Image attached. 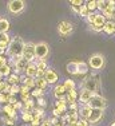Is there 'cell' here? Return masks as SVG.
<instances>
[{"label":"cell","instance_id":"5b68a950","mask_svg":"<svg viewBox=\"0 0 115 126\" xmlns=\"http://www.w3.org/2000/svg\"><path fill=\"white\" fill-rule=\"evenodd\" d=\"M36 59L38 61H47V56L50 54V46L46 42L36 43Z\"/></svg>","mask_w":115,"mask_h":126},{"label":"cell","instance_id":"74e56055","mask_svg":"<svg viewBox=\"0 0 115 126\" xmlns=\"http://www.w3.org/2000/svg\"><path fill=\"white\" fill-rule=\"evenodd\" d=\"M3 121H4V124H5V125H8V126H12V125H15V122H16V119H15V118H11V117H7V115H4V118H3Z\"/></svg>","mask_w":115,"mask_h":126},{"label":"cell","instance_id":"f1b7e54d","mask_svg":"<svg viewBox=\"0 0 115 126\" xmlns=\"http://www.w3.org/2000/svg\"><path fill=\"white\" fill-rule=\"evenodd\" d=\"M0 73H1L3 77H7V78H8V77L12 74V66H11V64H5L4 67L0 68Z\"/></svg>","mask_w":115,"mask_h":126},{"label":"cell","instance_id":"5bb4252c","mask_svg":"<svg viewBox=\"0 0 115 126\" xmlns=\"http://www.w3.org/2000/svg\"><path fill=\"white\" fill-rule=\"evenodd\" d=\"M44 78H46V80L48 82V85H55V83L58 82V74L56 71H54L52 68H48V70L46 71V74H44Z\"/></svg>","mask_w":115,"mask_h":126},{"label":"cell","instance_id":"8992f818","mask_svg":"<svg viewBox=\"0 0 115 126\" xmlns=\"http://www.w3.org/2000/svg\"><path fill=\"white\" fill-rule=\"evenodd\" d=\"M88 106L91 109H101V110H104L106 106H107V101H106L104 97L99 94H95L94 97L91 98V101L88 102Z\"/></svg>","mask_w":115,"mask_h":126},{"label":"cell","instance_id":"d6986e66","mask_svg":"<svg viewBox=\"0 0 115 126\" xmlns=\"http://www.w3.org/2000/svg\"><path fill=\"white\" fill-rule=\"evenodd\" d=\"M91 111H92V109L88 106V105H83V106H82L80 109H79V115H80V118L87 119V121H88Z\"/></svg>","mask_w":115,"mask_h":126},{"label":"cell","instance_id":"8fae6325","mask_svg":"<svg viewBox=\"0 0 115 126\" xmlns=\"http://www.w3.org/2000/svg\"><path fill=\"white\" fill-rule=\"evenodd\" d=\"M1 110H3V113H4V115L11 117V118H15V119H16V117H17V110L15 109V105H11V103L3 105Z\"/></svg>","mask_w":115,"mask_h":126},{"label":"cell","instance_id":"7c38bea8","mask_svg":"<svg viewBox=\"0 0 115 126\" xmlns=\"http://www.w3.org/2000/svg\"><path fill=\"white\" fill-rule=\"evenodd\" d=\"M94 93L88 91V90H83L82 89V91L79 93V102L82 105H88V102L91 101V98L94 97Z\"/></svg>","mask_w":115,"mask_h":126},{"label":"cell","instance_id":"ac0fdd59","mask_svg":"<svg viewBox=\"0 0 115 126\" xmlns=\"http://www.w3.org/2000/svg\"><path fill=\"white\" fill-rule=\"evenodd\" d=\"M66 70L71 75H78V61H71L66 64Z\"/></svg>","mask_w":115,"mask_h":126},{"label":"cell","instance_id":"4dcf8cb0","mask_svg":"<svg viewBox=\"0 0 115 126\" xmlns=\"http://www.w3.org/2000/svg\"><path fill=\"white\" fill-rule=\"evenodd\" d=\"M35 64H36V67H38L39 71H44V73H46V71L48 70V67H47V61H38Z\"/></svg>","mask_w":115,"mask_h":126},{"label":"cell","instance_id":"d590c367","mask_svg":"<svg viewBox=\"0 0 115 126\" xmlns=\"http://www.w3.org/2000/svg\"><path fill=\"white\" fill-rule=\"evenodd\" d=\"M68 4L72 8H80L83 5V1L82 0H71V1H68Z\"/></svg>","mask_w":115,"mask_h":126},{"label":"cell","instance_id":"c3c4849f","mask_svg":"<svg viewBox=\"0 0 115 126\" xmlns=\"http://www.w3.org/2000/svg\"><path fill=\"white\" fill-rule=\"evenodd\" d=\"M55 126H63V125H60V124H59V125H55Z\"/></svg>","mask_w":115,"mask_h":126},{"label":"cell","instance_id":"7a4b0ae2","mask_svg":"<svg viewBox=\"0 0 115 126\" xmlns=\"http://www.w3.org/2000/svg\"><path fill=\"white\" fill-rule=\"evenodd\" d=\"M99 87H101V78H99L98 74H90L83 79V83H82V89L83 90H88V91L96 94L98 93Z\"/></svg>","mask_w":115,"mask_h":126},{"label":"cell","instance_id":"603a6c76","mask_svg":"<svg viewBox=\"0 0 115 126\" xmlns=\"http://www.w3.org/2000/svg\"><path fill=\"white\" fill-rule=\"evenodd\" d=\"M104 32L107 35L115 34V22L114 20H107V23L104 24Z\"/></svg>","mask_w":115,"mask_h":126},{"label":"cell","instance_id":"cb8c5ba5","mask_svg":"<svg viewBox=\"0 0 115 126\" xmlns=\"http://www.w3.org/2000/svg\"><path fill=\"white\" fill-rule=\"evenodd\" d=\"M10 20L5 19V17H1L0 19V32H4V34H7L8 30H10Z\"/></svg>","mask_w":115,"mask_h":126},{"label":"cell","instance_id":"277c9868","mask_svg":"<svg viewBox=\"0 0 115 126\" xmlns=\"http://www.w3.org/2000/svg\"><path fill=\"white\" fill-rule=\"evenodd\" d=\"M36 43L32 42H27L24 46V51H23V58L26 61H28L29 63H32L36 59Z\"/></svg>","mask_w":115,"mask_h":126},{"label":"cell","instance_id":"9c48e42d","mask_svg":"<svg viewBox=\"0 0 115 126\" xmlns=\"http://www.w3.org/2000/svg\"><path fill=\"white\" fill-rule=\"evenodd\" d=\"M72 31H74V26L70 22H67V20H62V22L58 24V32H59L62 36H68Z\"/></svg>","mask_w":115,"mask_h":126},{"label":"cell","instance_id":"30bf717a","mask_svg":"<svg viewBox=\"0 0 115 126\" xmlns=\"http://www.w3.org/2000/svg\"><path fill=\"white\" fill-rule=\"evenodd\" d=\"M12 64H14V67H15V74H17L19 75L20 73H24L26 71V68L28 67V64H29V62L28 61H26V59L23 58H17V59H14V62H12Z\"/></svg>","mask_w":115,"mask_h":126},{"label":"cell","instance_id":"d4e9b609","mask_svg":"<svg viewBox=\"0 0 115 126\" xmlns=\"http://www.w3.org/2000/svg\"><path fill=\"white\" fill-rule=\"evenodd\" d=\"M108 7H110V0H98V10L101 11V14H103Z\"/></svg>","mask_w":115,"mask_h":126},{"label":"cell","instance_id":"60d3db41","mask_svg":"<svg viewBox=\"0 0 115 126\" xmlns=\"http://www.w3.org/2000/svg\"><path fill=\"white\" fill-rule=\"evenodd\" d=\"M10 93H11V95H15V94H17V93H20V86H19V85L11 86V89H10Z\"/></svg>","mask_w":115,"mask_h":126},{"label":"cell","instance_id":"ba28073f","mask_svg":"<svg viewBox=\"0 0 115 126\" xmlns=\"http://www.w3.org/2000/svg\"><path fill=\"white\" fill-rule=\"evenodd\" d=\"M106 23H107V19L103 16V14H98L94 24H90V28H91L92 31H95V32H102V31H104V24Z\"/></svg>","mask_w":115,"mask_h":126},{"label":"cell","instance_id":"83f0119b","mask_svg":"<svg viewBox=\"0 0 115 126\" xmlns=\"http://www.w3.org/2000/svg\"><path fill=\"white\" fill-rule=\"evenodd\" d=\"M79 114H71V115H68L67 114V121H68V125H71V126H74V125H76L78 122H79ZM67 125V126H68Z\"/></svg>","mask_w":115,"mask_h":126},{"label":"cell","instance_id":"7bdbcfd3","mask_svg":"<svg viewBox=\"0 0 115 126\" xmlns=\"http://www.w3.org/2000/svg\"><path fill=\"white\" fill-rule=\"evenodd\" d=\"M40 126H54V125L51 124L50 118H44L43 121H42V125H40Z\"/></svg>","mask_w":115,"mask_h":126},{"label":"cell","instance_id":"4316f807","mask_svg":"<svg viewBox=\"0 0 115 126\" xmlns=\"http://www.w3.org/2000/svg\"><path fill=\"white\" fill-rule=\"evenodd\" d=\"M63 86H64L66 90H67V93L71 91V90H75V89H76V83H75L72 79H66L64 83H63Z\"/></svg>","mask_w":115,"mask_h":126},{"label":"cell","instance_id":"2e32d148","mask_svg":"<svg viewBox=\"0 0 115 126\" xmlns=\"http://www.w3.org/2000/svg\"><path fill=\"white\" fill-rule=\"evenodd\" d=\"M66 99H67L68 105L78 103V99H79V93L76 91V89H75V90H71V91H68V93H67V97H66Z\"/></svg>","mask_w":115,"mask_h":126},{"label":"cell","instance_id":"7dc6e473","mask_svg":"<svg viewBox=\"0 0 115 126\" xmlns=\"http://www.w3.org/2000/svg\"><path fill=\"white\" fill-rule=\"evenodd\" d=\"M111 126H115V122H113V124H111Z\"/></svg>","mask_w":115,"mask_h":126},{"label":"cell","instance_id":"f546056e","mask_svg":"<svg viewBox=\"0 0 115 126\" xmlns=\"http://www.w3.org/2000/svg\"><path fill=\"white\" fill-rule=\"evenodd\" d=\"M11 93L5 91V93H0V105H7L8 101H10Z\"/></svg>","mask_w":115,"mask_h":126},{"label":"cell","instance_id":"ee69618b","mask_svg":"<svg viewBox=\"0 0 115 126\" xmlns=\"http://www.w3.org/2000/svg\"><path fill=\"white\" fill-rule=\"evenodd\" d=\"M23 106H24V105L22 103V102H17V103H15V109H16L17 111H20V110H23Z\"/></svg>","mask_w":115,"mask_h":126},{"label":"cell","instance_id":"6da1fadb","mask_svg":"<svg viewBox=\"0 0 115 126\" xmlns=\"http://www.w3.org/2000/svg\"><path fill=\"white\" fill-rule=\"evenodd\" d=\"M24 46H26V42L23 40L20 36H15L14 39L11 40L10 46H8V50L5 52V55L10 58H22L23 56V51H24Z\"/></svg>","mask_w":115,"mask_h":126},{"label":"cell","instance_id":"44dd1931","mask_svg":"<svg viewBox=\"0 0 115 126\" xmlns=\"http://www.w3.org/2000/svg\"><path fill=\"white\" fill-rule=\"evenodd\" d=\"M22 82L24 86L29 87L31 90H34L36 87V79L35 78H31V77H22Z\"/></svg>","mask_w":115,"mask_h":126},{"label":"cell","instance_id":"f6af8a7d","mask_svg":"<svg viewBox=\"0 0 115 126\" xmlns=\"http://www.w3.org/2000/svg\"><path fill=\"white\" fill-rule=\"evenodd\" d=\"M17 102H19V101H17L16 98H15V95H11V97H10V101H8V103L15 105V103H17Z\"/></svg>","mask_w":115,"mask_h":126},{"label":"cell","instance_id":"484cf974","mask_svg":"<svg viewBox=\"0 0 115 126\" xmlns=\"http://www.w3.org/2000/svg\"><path fill=\"white\" fill-rule=\"evenodd\" d=\"M36 79V89L40 90H46L48 86V82L46 80V78H35Z\"/></svg>","mask_w":115,"mask_h":126},{"label":"cell","instance_id":"8d00e7d4","mask_svg":"<svg viewBox=\"0 0 115 126\" xmlns=\"http://www.w3.org/2000/svg\"><path fill=\"white\" fill-rule=\"evenodd\" d=\"M96 16H98V14H96V12H90V14H88V16L86 17L87 22H88V24H94V22H95Z\"/></svg>","mask_w":115,"mask_h":126},{"label":"cell","instance_id":"52a82bcc","mask_svg":"<svg viewBox=\"0 0 115 126\" xmlns=\"http://www.w3.org/2000/svg\"><path fill=\"white\" fill-rule=\"evenodd\" d=\"M7 8H8V11H10L11 14L17 15V14H20V12L24 11L26 3H24L23 0H11V1H8Z\"/></svg>","mask_w":115,"mask_h":126},{"label":"cell","instance_id":"7402d4cb","mask_svg":"<svg viewBox=\"0 0 115 126\" xmlns=\"http://www.w3.org/2000/svg\"><path fill=\"white\" fill-rule=\"evenodd\" d=\"M7 82L10 83L11 86H15V85H19L20 82H22V77L20 75H17V74H15V73H12L10 77L7 78Z\"/></svg>","mask_w":115,"mask_h":126},{"label":"cell","instance_id":"ab89813d","mask_svg":"<svg viewBox=\"0 0 115 126\" xmlns=\"http://www.w3.org/2000/svg\"><path fill=\"white\" fill-rule=\"evenodd\" d=\"M5 64H8V58H7V55H0V68L4 67Z\"/></svg>","mask_w":115,"mask_h":126},{"label":"cell","instance_id":"3957f363","mask_svg":"<svg viewBox=\"0 0 115 126\" xmlns=\"http://www.w3.org/2000/svg\"><path fill=\"white\" fill-rule=\"evenodd\" d=\"M104 64H106V59L102 54H92L88 59V66L94 71L102 70V68L104 67Z\"/></svg>","mask_w":115,"mask_h":126},{"label":"cell","instance_id":"9a60e30c","mask_svg":"<svg viewBox=\"0 0 115 126\" xmlns=\"http://www.w3.org/2000/svg\"><path fill=\"white\" fill-rule=\"evenodd\" d=\"M54 97L56 99H62V98H66L67 97V90L64 89L63 85H56L54 87Z\"/></svg>","mask_w":115,"mask_h":126},{"label":"cell","instance_id":"1f68e13d","mask_svg":"<svg viewBox=\"0 0 115 126\" xmlns=\"http://www.w3.org/2000/svg\"><path fill=\"white\" fill-rule=\"evenodd\" d=\"M22 119L24 122H27V124H31L32 121H34V114L32 113H22Z\"/></svg>","mask_w":115,"mask_h":126},{"label":"cell","instance_id":"836d02e7","mask_svg":"<svg viewBox=\"0 0 115 126\" xmlns=\"http://www.w3.org/2000/svg\"><path fill=\"white\" fill-rule=\"evenodd\" d=\"M88 14H90V10L87 8V4H83V5L80 7L79 16H82V17H87V16H88Z\"/></svg>","mask_w":115,"mask_h":126},{"label":"cell","instance_id":"f35d334b","mask_svg":"<svg viewBox=\"0 0 115 126\" xmlns=\"http://www.w3.org/2000/svg\"><path fill=\"white\" fill-rule=\"evenodd\" d=\"M46 105H47V102H46V99H44L43 97H40V98L36 99V106L38 107H42V109H43V107H46Z\"/></svg>","mask_w":115,"mask_h":126},{"label":"cell","instance_id":"681fc988","mask_svg":"<svg viewBox=\"0 0 115 126\" xmlns=\"http://www.w3.org/2000/svg\"><path fill=\"white\" fill-rule=\"evenodd\" d=\"M68 126H71V125H68ZM74 126H76V125H74Z\"/></svg>","mask_w":115,"mask_h":126},{"label":"cell","instance_id":"e575fe53","mask_svg":"<svg viewBox=\"0 0 115 126\" xmlns=\"http://www.w3.org/2000/svg\"><path fill=\"white\" fill-rule=\"evenodd\" d=\"M31 97H32V98H36V99H38V98H40V97H43V90L35 87V89L31 91Z\"/></svg>","mask_w":115,"mask_h":126},{"label":"cell","instance_id":"ffe728a7","mask_svg":"<svg viewBox=\"0 0 115 126\" xmlns=\"http://www.w3.org/2000/svg\"><path fill=\"white\" fill-rule=\"evenodd\" d=\"M24 74H26V77L36 78V74H38V67H36V64H34V63H29L28 67H27L26 71H24Z\"/></svg>","mask_w":115,"mask_h":126},{"label":"cell","instance_id":"b9f144b4","mask_svg":"<svg viewBox=\"0 0 115 126\" xmlns=\"http://www.w3.org/2000/svg\"><path fill=\"white\" fill-rule=\"evenodd\" d=\"M90 125H91V124H90L87 119H83V118H80L79 122L76 124V126H90Z\"/></svg>","mask_w":115,"mask_h":126},{"label":"cell","instance_id":"4fadbf2b","mask_svg":"<svg viewBox=\"0 0 115 126\" xmlns=\"http://www.w3.org/2000/svg\"><path fill=\"white\" fill-rule=\"evenodd\" d=\"M102 118H103V110H101V109H92L91 114H90L88 122H90V124H96V122H99Z\"/></svg>","mask_w":115,"mask_h":126},{"label":"cell","instance_id":"bcb514c9","mask_svg":"<svg viewBox=\"0 0 115 126\" xmlns=\"http://www.w3.org/2000/svg\"><path fill=\"white\" fill-rule=\"evenodd\" d=\"M3 80V75H1V73H0V82Z\"/></svg>","mask_w":115,"mask_h":126},{"label":"cell","instance_id":"d6a6232c","mask_svg":"<svg viewBox=\"0 0 115 126\" xmlns=\"http://www.w3.org/2000/svg\"><path fill=\"white\" fill-rule=\"evenodd\" d=\"M87 8L90 10V12H95V10H98V0L87 1Z\"/></svg>","mask_w":115,"mask_h":126},{"label":"cell","instance_id":"e0dca14e","mask_svg":"<svg viewBox=\"0 0 115 126\" xmlns=\"http://www.w3.org/2000/svg\"><path fill=\"white\" fill-rule=\"evenodd\" d=\"M90 70L88 63L83 62V61H78V75H87Z\"/></svg>","mask_w":115,"mask_h":126}]
</instances>
